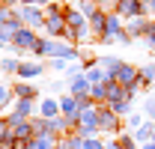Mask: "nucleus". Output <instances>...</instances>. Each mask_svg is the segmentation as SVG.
<instances>
[{
    "mask_svg": "<svg viewBox=\"0 0 155 149\" xmlns=\"http://www.w3.org/2000/svg\"><path fill=\"white\" fill-rule=\"evenodd\" d=\"M146 12H155V0H149V3H146Z\"/></svg>",
    "mask_w": 155,
    "mask_h": 149,
    "instance_id": "c85d7f7f",
    "label": "nucleus"
},
{
    "mask_svg": "<svg viewBox=\"0 0 155 149\" xmlns=\"http://www.w3.org/2000/svg\"><path fill=\"white\" fill-rule=\"evenodd\" d=\"M98 125L104 131H116V113L114 111H98Z\"/></svg>",
    "mask_w": 155,
    "mask_h": 149,
    "instance_id": "1a4fd4ad",
    "label": "nucleus"
},
{
    "mask_svg": "<svg viewBox=\"0 0 155 149\" xmlns=\"http://www.w3.org/2000/svg\"><path fill=\"white\" fill-rule=\"evenodd\" d=\"M18 74L21 78H36V74H42V66H39V63H21Z\"/></svg>",
    "mask_w": 155,
    "mask_h": 149,
    "instance_id": "f8f14e48",
    "label": "nucleus"
},
{
    "mask_svg": "<svg viewBox=\"0 0 155 149\" xmlns=\"http://www.w3.org/2000/svg\"><path fill=\"white\" fill-rule=\"evenodd\" d=\"M0 69H3V72H18L21 66H18V60H12V57H6V60H0Z\"/></svg>",
    "mask_w": 155,
    "mask_h": 149,
    "instance_id": "4be33fe9",
    "label": "nucleus"
},
{
    "mask_svg": "<svg viewBox=\"0 0 155 149\" xmlns=\"http://www.w3.org/2000/svg\"><path fill=\"white\" fill-rule=\"evenodd\" d=\"M149 30V24L143 21V15H137V18H131V24H128V33H134V36H140V33H146Z\"/></svg>",
    "mask_w": 155,
    "mask_h": 149,
    "instance_id": "ddd939ff",
    "label": "nucleus"
},
{
    "mask_svg": "<svg viewBox=\"0 0 155 149\" xmlns=\"http://www.w3.org/2000/svg\"><path fill=\"white\" fill-rule=\"evenodd\" d=\"M149 137H155V125H152V122H143V128H134V140L146 143Z\"/></svg>",
    "mask_w": 155,
    "mask_h": 149,
    "instance_id": "9b49d317",
    "label": "nucleus"
},
{
    "mask_svg": "<svg viewBox=\"0 0 155 149\" xmlns=\"http://www.w3.org/2000/svg\"><path fill=\"white\" fill-rule=\"evenodd\" d=\"M72 84V95H90V90H93V84L87 81V74H75V78H69Z\"/></svg>",
    "mask_w": 155,
    "mask_h": 149,
    "instance_id": "423d86ee",
    "label": "nucleus"
},
{
    "mask_svg": "<svg viewBox=\"0 0 155 149\" xmlns=\"http://www.w3.org/2000/svg\"><path fill=\"white\" fill-rule=\"evenodd\" d=\"M57 104H60V101L45 98V101H42V116H45V119H54V116H57Z\"/></svg>",
    "mask_w": 155,
    "mask_h": 149,
    "instance_id": "2eb2a0df",
    "label": "nucleus"
},
{
    "mask_svg": "<svg viewBox=\"0 0 155 149\" xmlns=\"http://www.w3.org/2000/svg\"><path fill=\"white\" fill-rule=\"evenodd\" d=\"M90 98H93V101H107V84H93Z\"/></svg>",
    "mask_w": 155,
    "mask_h": 149,
    "instance_id": "4468645a",
    "label": "nucleus"
},
{
    "mask_svg": "<svg viewBox=\"0 0 155 149\" xmlns=\"http://www.w3.org/2000/svg\"><path fill=\"white\" fill-rule=\"evenodd\" d=\"M146 113L155 119V98H149V101H146Z\"/></svg>",
    "mask_w": 155,
    "mask_h": 149,
    "instance_id": "b1692460",
    "label": "nucleus"
},
{
    "mask_svg": "<svg viewBox=\"0 0 155 149\" xmlns=\"http://www.w3.org/2000/svg\"><path fill=\"white\" fill-rule=\"evenodd\" d=\"M6 95H9V90H6V87H3V84H0V104H3V101H6Z\"/></svg>",
    "mask_w": 155,
    "mask_h": 149,
    "instance_id": "cd10ccee",
    "label": "nucleus"
},
{
    "mask_svg": "<svg viewBox=\"0 0 155 149\" xmlns=\"http://www.w3.org/2000/svg\"><path fill=\"white\" fill-rule=\"evenodd\" d=\"M60 111H63V116H69L72 122H78V119H81V111H84V104H81L78 95H66V98H60Z\"/></svg>",
    "mask_w": 155,
    "mask_h": 149,
    "instance_id": "f03ea898",
    "label": "nucleus"
},
{
    "mask_svg": "<svg viewBox=\"0 0 155 149\" xmlns=\"http://www.w3.org/2000/svg\"><path fill=\"white\" fill-rule=\"evenodd\" d=\"M146 36H149V42H152V48H155V24H149V30H146Z\"/></svg>",
    "mask_w": 155,
    "mask_h": 149,
    "instance_id": "393cba45",
    "label": "nucleus"
},
{
    "mask_svg": "<svg viewBox=\"0 0 155 149\" xmlns=\"http://www.w3.org/2000/svg\"><path fill=\"white\" fill-rule=\"evenodd\" d=\"M15 93H18V98H33V95H36V87H30V84H18Z\"/></svg>",
    "mask_w": 155,
    "mask_h": 149,
    "instance_id": "6ab92c4d",
    "label": "nucleus"
},
{
    "mask_svg": "<svg viewBox=\"0 0 155 149\" xmlns=\"http://www.w3.org/2000/svg\"><path fill=\"white\" fill-rule=\"evenodd\" d=\"M21 3H24V6H33V3H39V0H21Z\"/></svg>",
    "mask_w": 155,
    "mask_h": 149,
    "instance_id": "c756f323",
    "label": "nucleus"
},
{
    "mask_svg": "<svg viewBox=\"0 0 155 149\" xmlns=\"http://www.w3.org/2000/svg\"><path fill=\"white\" fill-rule=\"evenodd\" d=\"M143 149H155V140H152V143H143Z\"/></svg>",
    "mask_w": 155,
    "mask_h": 149,
    "instance_id": "7c9ffc66",
    "label": "nucleus"
},
{
    "mask_svg": "<svg viewBox=\"0 0 155 149\" xmlns=\"http://www.w3.org/2000/svg\"><path fill=\"white\" fill-rule=\"evenodd\" d=\"M110 111H114L116 116H125V113L131 111V104H128V98H122V101H116V104H110Z\"/></svg>",
    "mask_w": 155,
    "mask_h": 149,
    "instance_id": "aec40b11",
    "label": "nucleus"
},
{
    "mask_svg": "<svg viewBox=\"0 0 155 149\" xmlns=\"http://www.w3.org/2000/svg\"><path fill=\"white\" fill-rule=\"evenodd\" d=\"M104 27H107V12H101V9H98L96 15L90 18V30H96V33L104 36Z\"/></svg>",
    "mask_w": 155,
    "mask_h": 149,
    "instance_id": "9d476101",
    "label": "nucleus"
},
{
    "mask_svg": "<svg viewBox=\"0 0 155 149\" xmlns=\"http://www.w3.org/2000/svg\"><path fill=\"white\" fill-rule=\"evenodd\" d=\"M122 33V27H119V12H107V27H104V36L116 39Z\"/></svg>",
    "mask_w": 155,
    "mask_h": 149,
    "instance_id": "0eeeda50",
    "label": "nucleus"
},
{
    "mask_svg": "<svg viewBox=\"0 0 155 149\" xmlns=\"http://www.w3.org/2000/svg\"><path fill=\"white\" fill-rule=\"evenodd\" d=\"M21 21H27V24H33V27H39V24H45V15L39 12V6H24V9H18Z\"/></svg>",
    "mask_w": 155,
    "mask_h": 149,
    "instance_id": "39448f33",
    "label": "nucleus"
},
{
    "mask_svg": "<svg viewBox=\"0 0 155 149\" xmlns=\"http://www.w3.org/2000/svg\"><path fill=\"white\" fill-rule=\"evenodd\" d=\"M30 111H33L30 98H18V101H15V113H18V116H24V119H27V116H30Z\"/></svg>",
    "mask_w": 155,
    "mask_h": 149,
    "instance_id": "f3484780",
    "label": "nucleus"
},
{
    "mask_svg": "<svg viewBox=\"0 0 155 149\" xmlns=\"http://www.w3.org/2000/svg\"><path fill=\"white\" fill-rule=\"evenodd\" d=\"M116 143H119V149H137V146H134V137H128V134H119V140H116Z\"/></svg>",
    "mask_w": 155,
    "mask_h": 149,
    "instance_id": "5701e85b",
    "label": "nucleus"
},
{
    "mask_svg": "<svg viewBox=\"0 0 155 149\" xmlns=\"http://www.w3.org/2000/svg\"><path fill=\"white\" fill-rule=\"evenodd\" d=\"M98 63H101V69H104V72H107V78H114L116 72H119V66H122V60H119V57H101V60H98Z\"/></svg>",
    "mask_w": 155,
    "mask_h": 149,
    "instance_id": "6e6552de",
    "label": "nucleus"
},
{
    "mask_svg": "<svg viewBox=\"0 0 155 149\" xmlns=\"http://www.w3.org/2000/svg\"><path fill=\"white\" fill-rule=\"evenodd\" d=\"M0 3H3V6H12V3H15V0H0Z\"/></svg>",
    "mask_w": 155,
    "mask_h": 149,
    "instance_id": "2f4dec72",
    "label": "nucleus"
},
{
    "mask_svg": "<svg viewBox=\"0 0 155 149\" xmlns=\"http://www.w3.org/2000/svg\"><path fill=\"white\" fill-rule=\"evenodd\" d=\"M81 12H84V18H93L98 12V0H81Z\"/></svg>",
    "mask_w": 155,
    "mask_h": 149,
    "instance_id": "dca6fc26",
    "label": "nucleus"
},
{
    "mask_svg": "<svg viewBox=\"0 0 155 149\" xmlns=\"http://www.w3.org/2000/svg\"><path fill=\"white\" fill-rule=\"evenodd\" d=\"M114 81H119L125 90H128V87H137V81H140V69H131V66H125V63H122V66H119V72L114 74Z\"/></svg>",
    "mask_w": 155,
    "mask_h": 149,
    "instance_id": "7ed1b4c3",
    "label": "nucleus"
},
{
    "mask_svg": "<svg viewBox=\"0 0 155 149\" xmlns=\"http://www.w3.org/2000/svg\"><path fill=\"white\" fill-rule=\"evenodd\" d=\"M128 125H131V128H140V116H137V113L131 116V119H128Z\"/></svg>",
    "mask_w": 155,
    "mask_h": 149,
    "instance_id": "bb28decb",
    "label": "nucleus"
},
{
    "mask_svg": "<svg viewBox=\"0 0 155 149\" xmlns=\"http://www.w3.org/2000/svg\"><path fill=\"white\" fill-rule=\"evenodd\" d=\"M69 122H72L69 116H54V119H51V128H54V131H66Z\"/></svg>",
    "mask_w": 155,
    "mask_h": 149,
    "instance_id": "412c9836",
    "label": "nucleus"
},
{
    "mask_svg": "<svg viewBox=\"0 0 155 149\" xmlns=\"http://www.w3.org/2000/svg\"><path fill=\"white\" fill-rule=\"evenodd\" d=\"M152 81H155V66H143V69H140V84L149 87Z\"/></svg>",
    "mask_w": 155,
    "mask_h": 149,
    "instance_id": "a211bd4d",
    "label": "nucleus"
},
{
    "mask_svg": "<svg viewBox=\"0 0 155 149\" xmlns=\"http://www.w3.org/2000/svg\"><path fill=\"white\" fill-rule=\"evenodd\" d=\"M12 42H15V45H18V48H36V33H33V30H30V27H21L18 33H15V39H12Z\"/></svg>",
    "mask_w": 155,
    "mask_h": 149,
    "instance_id": "20e7f679",
    "label": "nucleus"
},
{
    "mask_svg": "<svg viewBox=\"0 0 155 149\" xmlns=\"http://www.w3.org/2000/svg\"><path fill=\"white\" fill-rule=\"evenodd\" d=\"M114 9L119 15H125V18H137V15L146 12V3H143V0H116Z\"/></svg>",
    "mask_w": 155,
    "mask_h": 149,
    "instance_id": "f257e3e1",
    "label": "nucleus"
},
{
    "mask_svg": "<svg viewBox=\"0 0 155 149\" xmlns=\"http://www.w3.org/2000/svg\"><path fill=\"white\" fill-rule=\"evenodd\" d=\"M6 131H9V128H6V122H3V119H0V140H6V137H9V134H6Z\"/></svg>",
    "mask_w": 155,
    "mask_h": 149,
    "instance_id": "a878e982",
    "label": "nucleus"
}]
</instances>
